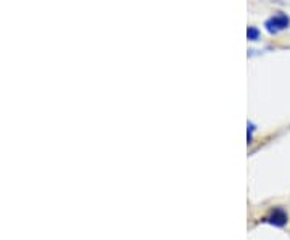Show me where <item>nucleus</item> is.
I'll use <instances>...</instances> for the list:
<instances>
[{"instance_id":"f257e3e1","label":"nucleus","mask_w":290,"mask_h":240,"mask_svg":"<svg viewBox=\"0 0 290 240\" xmlns=\"http://www.w3.org/2000/svg\"><path fill=\"white\" fill-rule=\"evenodd\" d=\"M264 26H266V29L269 31L271 34H277L279 31L286 29L289 26V18L286 15L274 16V18H271V20H268L266 23H264Z\"/></svg>"},{"instance_id":"f03ea898","label":"nucleus","mask_w":290,"mask_h":240,"mask_svg":"<svg viewBox=\"0 0 290 240\" xmlns=\"http://www.w3.org/2000/svg\"><path fill=\"white\" fill-rule=\"evenodd\" d=\"M269 219V223L271 224H274V226H286L287 224V221H289V216H287V213L282 210V208H276V210L271 213V216L268 218Z\"/></svg>"},{"instance_id":"7ed1b4c3","label":"nucleus","mask_w":290,"mask_h":240,"mask_svg":"<svg viewBox=\"0 0 290 240\" xmlns=\"http://www.w3.org/2000/svg\"><path fill=\"white\" fill-rule=\"evenodd\" d=\"M247 36H249V39L256 40L258 38H260V31L255 29V28H249V31H247Z\"/></svg>"}]
</instances>
